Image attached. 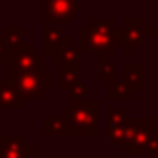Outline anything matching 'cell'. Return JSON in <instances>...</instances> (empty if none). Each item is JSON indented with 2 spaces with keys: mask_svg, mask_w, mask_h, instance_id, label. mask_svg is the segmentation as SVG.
<instances>
[{
  "mask_svg": "<svg viewBox=\"0 0 158 158\" xmlns=\"http://www.w3.org/2000/svg\"><path fill=\"white\" fill-rule=\"evenodd\" d=\"M154 158H158V152H156V154H154Z\"/></svg>",
  "mask_w": 158,
  "mask_h": 158,
  "instance_id": "3",
  "label": "cell"
},
{
  "mask_svg": "<svg viewBox=\"0 0 158 158\" xmlns=\"http://www.w3.org/2000/svg\"><path fill=\"white\" fill-rule=\"evenodd\" d=\"M34 150L22 140V136L2 138L0 136V158H32Z\"/></svg>",
  "mask_w": 158,
  "mask_h": 158,
  "instance_id": "2",
  "label": "cell"
},
{
  "mask_svg": "<svg viewBox=\"0 0 158 158\" xmlns=\"http://www.w3.org/2000/svg\"><path fill=\"white\" fill-rule=\"evenodd\" d=\"M112 158H114V156H112ZM116 158H122V156H116Z\"/></svg>",
  "mask_w": 158,
  "mask_h": 158,
  "instance_id": "4",
  "label": "cell"
},
{
  "mask_svg": "<svg viewBox=\"0 0 158 158\" xmlns=\"http://www.w3.org/2000/svg\"><path fill=\"white\" fill-rule=\"evenodd\" d=\"M126 138H128V150L136 152V154H142V152H146V150L156 148L158 132L156 130H144V128L138 130V128H136V130H132Z\"/></svg>",
  "mask_w": 158,
  "mask_h": 158,
  "instance_id": "1",
  "label": "cell"
}]
</instances>
